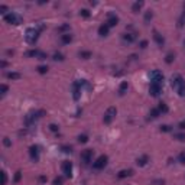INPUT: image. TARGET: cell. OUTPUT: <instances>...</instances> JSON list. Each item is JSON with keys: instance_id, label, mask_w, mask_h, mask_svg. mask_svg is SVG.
<instances>
[{"instance_id": "cell-1", "label": "cell", "mask_w": 185, "mask_h": 185, "mask_svg": "<svg viewBox=\"0 0 185 185\" xmlns=\"http://www.w3.org/2000/svg\"><path fill=\"white\" fill-rule=\"evenodd\" d=\"M42 116H45V110H32L29 111L26 116H25V126L26 127H31L33 126Z\"/></svg>"}, {"instance_id": "cell-2", "label": "cell", "mask_w": 185, "mask_h": 185, "mask_svg": "<svg viewBox=\"0 0 185 185\" xmlns=\"http://www.w3.org/2000/svg\"><path fill=\"white\" fill-rule=\"evenodd\" d=\"M39 33H41V31H39L38 28H28L26 32H25V39H26V42L31 43V45H33V43L38 41Z\"/></svg>"}, {"instance_id": "cell-3", "label": "cell", "mask_w": 185, "mask_h": 185, "mask_svg": "<svg viewBox=\"0 0 185 185\" xmlns=\"http://www.w3.org/2000/svg\"><path fill=\"white\" fill-rule=\"evenodd\" d=\"M149 78L152 84H159V85H164V74L158 69H153V71L149 73Z\"/></svg>"}, {"instance_id": "cell-4", "label": "cell", "mask_w": 185, "mask_h": 185, "mask_svg": "<svg viewBox=\"0 0 185 185\" xmlns=\"http://www.w3.org/2000/svg\"><path fill=\"white\" fill-rule=\"evenodd\" d=\"M116 114H117V110H116V107H108V108L106 110V113H104L103 122H104L106 124H110V123H111V122L114 120Z\"/></svg>"}, {"instance_id": "cell-5", "label": "cell", "mask_w": 185, "mask_h": 185, "mask_svg": "<svg viewBox=\"0 0 185 185\" xmlns=\"http://www.w3.org/2000/svg\"><path fill=\"white\" fill-rule=\"evenodd\" d=\"M5 22H7V23H10V25H20L22 23V17L19 16V15H16V13H7L5 17Z\"/></svg>"}, {"instance_id": "cell-6", "label": "cell", "mask_w": 185, "mask_h": 185, "mask_svg": "<svg viewBox=\"0 0 185 185\" xmlns=\"http://www.w3.org/2000/svg\"><path fill=\"white\" fill-rule=\"evenodd\" d=\"M107 160H108V158H107L106 155L98 156L94 162H92V168H94V169H103V168L107 165Z\"/></svg>"}, {"instance_id": "cell-7", "label": "cell", "mask_w": 185, "mask_h": 185, "mask_svg": "<svg viewBox=\"0 0 185 185\" xmlns=\"http://www.w3.org/2000/svg\"><path fill=\"white\" fill-rule=\"evenodd\" d=\"M185 84V81H184V78H182V75H179V74H175V75H172V78H171V85H172V88L176 91L181 85H184Z\"/></svg>"}, {"instance_id": "cell-8", "label": "cell", "mask_w": 185, "mask_h": 185, "mask_svg": "<svg viewBox=\"0 0 185 185\" xmlns=\"http://www.w3.org/2000/svg\"><path fill=\"white\" fill-rule=\"evenodd\" d=\"M61 169L64 172V175L67 178H71L73 176V164L69 160H64L62 162V165H61Z\"/></svg>"}, {"instance_id": "cell-9", "label": "cell", "mask_w": 185, "mask_h": 185, "mask_svg": "<svg viewBox=\"0 0 185 185\" xmlns=\"http://www.w3.org/2000/svg\"><path fill=\"white\" fill-rule=\"evenodd\" d=\"M81 85H80V81H74L73 83V98L74 101H78L80 97H81Z\"/></svg>"}, {"instance_id": "cell-10", "label": "cell", "mask_w": 185, "mask_h": 185, "mask_svg": "<svg viewBox=\"0 0 185 185\" xmlns=\"http://www.w3.org/2000/svg\"><path fill=\"white\" fill-rule=\"evenodd\" d=\"M92 153H94V150H92V149H85V150L81 152V160L84 162L85 165H88L90 162H91V159H92Z\"/></svg>"}, {"instance_id": "cell-11", "label": "cell", "mask_w": 185, "mask_h": 185, "mask_svg": "<svg viewBox=\"0 0 185 185\" xmlns=\"http://www.w3.org/2000/svg\"><path fill=\"white\" fill-rule=\"evenodd\" d=\"M26 57H35L38 59H46V54L43 51H39V49H31V51H28Z\"/></svg>"}, {"instance_id": "cell-12", "label": "cell", "mask_w": 185, "mask_h": 185, "mask_svg": "<svg viewBox=\"0 0 185 185\" xmlns=\"http://www.w3.org/2000/svg\"><path fill=\"white\" fill-rule=\"evenodd\" d=\"M149 92H150L152 97H158L160 92H162V85H159V84H152V83H150Z\"/></svg>"}, {"instance_id": "cell-13", "label": "cell", "mask_w": 185, "mask_h": 185, "mask_svg": "<svg viewBox=\"0 0 185 185\" xmlns=\"http://www.w3.org/2000/svg\"><path fill=\"white\" fill-rule=\"evenodd\" d=\"M29 155H31V159L33 162H38L39 160V148L38 146H31L29 148Z\"/></svg>"}, {"instance_id": "cell-14", "label": "cell", "mask_w": 185, "mask_h": 185, "mask_svg": "<svg viewBox=\"0 0 185 185\" xmlns=\"http://www.w3.org/2000/svg\"><path fill=\"white\" fill-rule=\"evenodd\" d=\"M123 41L124 42H127V43H133L136 39H137V35L136 33H130V32H127V33H123Z\"/></svg>"}, {"instance_id": "cell-15", "label": "cell", "mask_w": 185, "mask_h": 185, "mask_svg": "<svg viewBox=\"0 0 185 185\" xmlns=\"http://www.w3.org/2000/svg\"><path fill=\"white\" fill-rule=\"evenodd\" d=\"M119 23V17L116 16V15H110L108 16V19H107V22H106V25L108 26V28H113V26H116Z\"/></svg>"}, {"instance_id": "cell-16", "label": "cell", "mask_w": 185, "mask_h": 185, "mask_svg": "<svg viewBox=\"0 0 185 185\" xmlns=\"http://www.w3.org/2000/svg\"><path fill=\"white\" fill-rule=\"evenodd\" d=\"M153 39H155V42H156L159 46H164V43H165V38L162 36L158 31H153Z\"/></svg>"}, {"instance_id": "cell-17", "label": "cell", "mask_w": 185, "mask_h": 185, "mask_svg": "<svg viewBox=\"0 0 185 185\" xmlns=\"http://www.w3.org/2000/svg\"><path fill=\"white\" fill-rule=\"evenodd\" d=\"M143 5H145V2H143V0H137V2H134V3L132 5V12H133V13L140 12V9L143 7Z\"/></svg>"}, {"instance_id": "cell-18", "label": "cell", "mask_w": 185, "mask_h": 185, "mask_svg": "<svg viewBox=\"0 0 185 185\" xmlns=\"http://www.w3.org/2000/svg\"><path fill=\"white\" fill-rule=\"evenodd\" d=\"M148 162H149V156H148V155H142L140 158L136 159V164H137L139 166H145V165H148Z\"/></svg>"}, {"instance_id": "cell-19", "label": "cell", "mask_w": 185, "mask_h": 185, "mask_svg": "<svg viewBox=\"0 0 185 185\" xmlns=\"http://www.w3.org/2000/svg\"><path fill=\"white\" fill-rule=\"evenodd\" d=\"M61 42L64 43V45H67V43H71L73 42V35L71 33H62L61 35Z\"/></svg>"}, {"instance_id": "cell-20", "label": "cell", "mask_w": 185, "mask_h": 185, "mask_svg": "<svg viewBox=\"0 0 185 185\" xmlns=\"http://www.w3.org/2000/svg\"><path fill=\"white\" fill-rule=\"evenodd\" d=\"M133 175V169H123L117 174V178L123 179V178H127V176H132Z\"/></svg>"}, {"instance_id": "cell-21", "label": "cell", "mask_w": 185, "mask_h": 185, "mask_svg": "<svg viewBox=\"0 0 185 185\" xmlns=\"http://www.w3.org/2000/svg\"><path fill=\"white\" fill-rule=\"evenodd\" d=\"M108 31H110V28H108V26L106 25V23H104V25H101V26L98 28V35L104 38V36H107V35H108Z\"/></svg>"}, {"instance_id": "cell-22", "label": "cell", "mask_w": 185, "mask_h": 185, "mask_svg": "<svg viewBox=\"0 0 185 185\" xmlns=\"http://www.w3.org/2000/svg\"><path fill=\"white\" fill-rule=\"evenodd\" d=\"M127 88H129V84H127V81H123V83L120 84V87H119V94H120V96L126 94Z\"/></svg>"}, {"instance_id": "cell-23", "label": "cell", "mask_w": 185, "mask_h": 185, "mask_svg": "<svg viewBox=\"0 0 185 185\" xmlns=\"http://www.w3.org/2000/svg\"><path fill=\"white\" fill-rule=\"evenodd\" d=\"M158 110H159L160 114H165V113H168L169 108H168V106H166L165 103H159V104H158Z\"/></svg>"}, {"instance_id": "cell-24", "label": "cell", "mask_w": 185, "mask_h": 185, "mask_svg": "<svg viewBox=\"0 0 185 185\" xmlns=\"http://www.w3.org/2000/svg\"><path fill=\"white\" fill-rule=\"evenodd\" d=\"M159 116H160V113H159L158 107H155V108H152L149 111V119H156V117H159Z\"/></svg>"}, {"instance_id": "cell-25", "label": "cell", "mask_w": 185, "mask_h": 185, "mask_svg": "<svg viewBox=\"0 0 185 185\" xmlns=\"http://www.w3.org/2000/svg\"><path fill=\"white\" fill-rule=\"evenodd\" d=\"M185 26V10L181 13L179 19H178V28H184Z\"/></svg>"}, {"instance_id": "cell-26", "label": "cell", "mask_w": 185, "mask_h": 185, "mask_svg": "<svg viewBox=\"0 0 185 185\" xmlns=\"http://www.w3.org/2000/svg\"><path fill=\"white\" fill-rule=\"evenodd\" d=\"M78 55H80V58H83V59H88V58L92 57V54H91L90 51H81Z\"/></svg>"}, {"instance_id": "cell-27", "label": "cell", "mask_w": 185, "mask_h": 185, "mask_svg": "<svg viewBox=\"0 0 185 185\" xmlns=\"http://www.w3.org/2000/svg\"><path fill=\"white\" fill-rule=\"evenodd\" d=\"M174 59H175V54H174V52L166 54V57H165V62H166V64H172Z\"/></svg>"}, {"instance_id": "cell-28", "label": "cell", "mask_w": 185, "mask_h": 185, "mask_svg": "<svg viewBox=\"0 0 185 185\" xmlns=\"http://www.w3.org/2000/svg\"><path fill=\"white\" fill-rule=\"evenodd\" d=\"M6 77H7L9 80H19V78H20V74H19V73H13V71H12V73H7V74H6Z\"/></svg>"}, {"instance_id": "cell-29", "label": "cell", "mask_w": 185, "mask_h": 185, "mask_svg": "<svg viewBox=\"0 0 185 185\" xmlns=\"http://www.w3.org/2000/svg\"><path fill=\"white\" fill-rule=\"evenodd\" d=\"M36 69H38L39 74H46V73H48V67H46V65H39Z\"/></svg>"}, {"instance_id": "cell-30", "label": "cell", "mask_w": 185, "mask_h": 185, "mask_svg": "<svg viewBox=\"0 0 185 185\" xmlns=\"http://www.w3.org/2000/svg\"><path fill=\"white\" fill-rule=\"evenodd\" d=\"M152 17H153V13H152V10H148V12L145 13V22H146V23H149V22L152 20Z\"/></svg>"}, {"instance_id": "cell-31", "label": "cell", "mask_w": 185, "mask_h": 185, "mask_svg": "<svg viewBox=\"0 0 185 185\" xmlns=\"http://www.w3.org/2000/svg\"><path fill=\"white\" fill-rule=\"evenodd\" d=\"M52 59H54V61H64V55H62L61 52H55V54L52 55Z\"/></svg>"}, {"instance_id": "cell-32", "label": "cell", "mask_w": 185, "mask_h": 185, "mask_svg": "<svg viewBox=\"0 0 185 185\" xmlns=\"http://www.w3.org/2000/svg\"><path fill=\"white\" fill-rule=\"evenodd\" d=\"M7 91H9V87H7L6 84H2V85H0V94H2V96H6Z\"/></svg>"}, {"instance_id": "cell-33", "label": "cell", "mask_w": 185, "mask_h": 185, "mask_svg": "<svg viewBox=\"0 0 185 185\" xmlns=\"http://www.w3.org/2000/svg\"><path fill=\"white\" fill-rule=\"evenodd\" d=\"M61 150H62L64 153H73V148H71V146H67V145H62V146H61Z\"/></svg>"}, {"instance_id": "cell-34", "label": "cell", "mask_w": 185, "mask_h": 185, "mask_svg": "<svg viewBox=\"0 0 185 185\" xmlns=\"http://www.w3.org/2000/svg\"><path fill=\"white\" fill-rule=\"evenodd\" d=\"M176 92H178V96H179V97H185V84L181 85V87L176 90Z\"/></svg>"}, {"instance_id": "cell-35", "label": "cell", "mask_w": 185, "mask_h": 185, "mask_svg": "<svg viewBox=\"0 0 185 185\" xmlns=\"http://www.w3.org/2000/svg\"><path fill=\"white\" fill-rule=\"evenodd\" d=\"M178 162H179V164H184V165H185V150H182V152L178 155Z\"/></svg>"}, {"instance_id": "cell-36", "label": "cell", "mask_w": 185, "mask_h": 185, "mask_svg": "<svg viewBox=\"0 0 185 185\" xmlns=\"http://www.w3.org/2000/svg\"><path fill=\"white\" fill-rule=\"evenodd\" d=\"M78 142L80 143H87L88 142V136L87 134H80L78 136Z\"/></svg>"}, {"instance_id": "cell-37", "label": "cell", "mask_w": 185, "mask_h": 185, "mask_svg": "<svg viewBox=\"0 0 185 185\" xmlns=\"http://www.w3.org/2000/svg\"><path fill=\"white\" fill-rule=\"evenodd\" d=\"M80 15H81L84 19H88V17H90V10H87V9H81V10H80Z\"/></svg>"}, {"instance_id": "cell-38", "label": "cell", "mask_w": 185, "mask_h": 185, "mask_svg": "<svg viewBox=\"0 0 185 185\" xmlns=\"http://www.w3.org/2000/svg\"><path fill=\"white\" fill-rule=\"evenodd\" d=\"M62 182H64V178H62V176H57V178L54 179L52 185H62Z\"/></svg>"}, {"instance_id": "cell-39", "label": "cell", "mask_w": 185, "mask_h": 185, "mask_svg": "<svg viewBox=\"0 0 185 185\" xmlns=\"http://www.w3.org/2000/svg\"><path fill=\"white\" fill-rule=\"evenodd\" d=\"M175 139H176V140H179V142H184L185 140V133H176Z\"/></svg>"}, {"instance_id": "cell-40", "label": "cell", "mask_w": 185, "mask_h": 185, "mask_svg": "<svg viewBox=\"0 0 185 185\" xmlns=\"http://www.w3.org/2000/svg\"><path fill=\"white\" fill-rule=\"evenodd\" d=\"M65 31H69V25H62L58 28V32H65ZM65 33H68V32H65Z\"/></svg>"}, {"instance_id": "cell-41", "label": "cell", "mask_w": 185, "mask_h": 185, "mask_svg": "<svg viewBox=\"0 0 185 185\" xmlns=\"http://www.w3.org/2000/svg\"><path fill=\"white\" fill-rule=\"evenodd\" d=\"M7 184V175L5 171H2V185H6Z\"/></svg>"}, {"instance_id": "cell-42", "label": "cell", "mask_w": 185, "mask_h": 185, "mask_svg": "<svg viewBox=\"0 0 185 185\" xmlns=\"http://www.w3.org/2000/svg\"><path fill=\"white\" fill-rule=\"evenodd\" d=\"M172 127L169 124H164V126H160V132H171Z\"/></svg>"}, {"instance_id": "cell-43", "label": "cell", "mask_w": 185, "mask_h": 185, "mask_svg": "<svg viewBox=\"0 0 185 185\" xmlns=\"http://www.w3.org/2000/svg\"><path fill=\"white\" fill-rule=\"evenodd\" d=\"M20 178H22V172H20V171H17V172L15 174V178H13V181H15V182H19V181H20Z\"/></svg>"}, {"instance_id": "cell-44", "label": "cell", "mask_w": 185, "mask_h": 185, "mask_svg": "<svg viewBox=\"0 0 185 185\" xmlns=\"http://www.w3.org/2000/svg\"><path fill=\"white\" fill-rule=\"evenodd\" d=\"M139 46H140V48H142V49H145V48H146V46H148V41H146V39H143V41H140V42H139Z\"/></svg>"}, {"instance_id": "cell-45", "label": "cell", "mask_w": 185, "mask_h": 185, "mask_svg": "<svg viewBox=\"0 0 185 185\" xmlns=\"http://www.w3.org/2000/svg\"><path fill=\"white\" fill-rule=\"evenodd\" d=\"M49 130H51V132H58V130H59V127H58L57 124H54V123H52V124H49Z\"/></svg>"}, {"instance_id": "cell-46", "label": "cell", "mask_w": 185, "mask_h": 185, "mask_svg": "<svg viewBox=\"0 0 185 185\" xmlns=\"http://www.w3.org/2000/svg\"><path fill=\"white\" fill-rule=\"evenodd\" d=\"M3 145H5L6 148L12 146V143H10V140H9V137H5V139H3Z\"/></svg>"}, {"instance_id": "cell-47", "label": "cell", "mask_w": 185, "mask_h": 185, "mask_svg": "<svg viewBox=\"0 0 185 185\" xmlns=\"http://www.w3.org/2000/svg\"><path fill=\"white\" fill-rule=\"evenodd\" d=\"M6 12H7V7H6L5 5H2V6H0V13H3V15L6 16Z\"/></svg>"}, {"instance_id": "cell-48", "label": "cell", "mask_w": 185, "mask_h": 185, "mask_svg": "<svg viewBox=\"0 0 185 185\" xmlns=\"http://www.w3.org/2000/svg\"><path fill=\"white\" fill-rule=\"evenodd\" d=\"M164 184H165L164 179H156V181H153V185H164Z\"/></svg>"}, {"instance_id": "cell-49", "label": "cell", "mask_w": 185, "mask_h": 185, "mask_svg": "<svg viewBox=\"0 0 185 185\" xmlns=\"http://www.w3.org/2000/svg\"><path fill=\"white\" fill-rule=\"evenodd\" d=\"M38 181H39V182H42V184H43V182H46V176H43V175H41V176H39V178H38Z\"/></svg>"}, {"instance_id": "cell-50", "label": "cell", "mask_w": 185, "mask_h": 185, "mask_svg": "<svg viewBox=\"0 0 185 185\" xmlns=\"http://www.w3.org/2000/svg\"><path fill=\"white\" fill-rule=\"evenodd\" d=\"M178 126H179V129H181V130H184V129H185V122H181Z\"/></svg>"}, {"instance_id": "cell-51", "label": "cell", "mask_w": 185, "mask_h": 185, "mask_svg": "<svg viewBox=\"0 0 185 185\" xmlns=\"http://www.w3.org/2000/svg\"><path fill=\"white\" fill-rule=\"evenodd\" d=\"M6 65H7V62H6V61H2V67H3V68H5V67H6Z\"/></svg>"}, {"instance_id": "cell-52", "label": "cell", "mask_w": 185, "mask_h": 185, "mask_svg": "<svg viewBox=\"0 0 185 185\" xmlns=\"http://www.w3.org/2000/svg\"><path fill=\"white\" fill-rule=\"evenodd\" d=\"M184 48H185V41H184Z\"/></svg>"}]
</instances>
